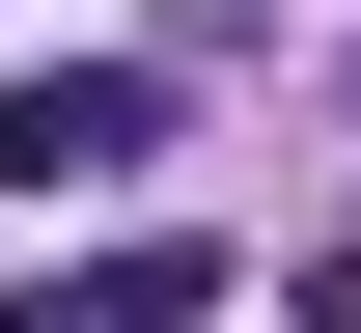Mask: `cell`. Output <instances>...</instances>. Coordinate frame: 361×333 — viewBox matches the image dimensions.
I'll return each mask as SVG.
<instances>
[{
  "mask_svg": "<svg viewBox=\"0 0 361 333\" xmlns=\"http://www.w3.org/2000/svg\"><path fill=\"white\" fill-rule=\"evenodd\" d=\"M56 306H84V333H223V250H195V222H139V250H84Z\"/></svg>",
  "mask_w": 361,
  "mask_h": 333,
  "instance_id": "7a4b0ae2",
  "label": "cell"
},
{
  "mask_svg": "<svg viewBox=\"0 0 361 333\" xmlns=\"http://www.w3.org/2000/svg\"><path fill=\"white\" fill-rule=\"evenodd\" d=\"M111 167H167V56H28V84H0V194H111Z\"/></svg>",
  "mask_w": 361,
  "mask_h": 333,
  "instance_id": "6da1fadb",
  "label": "cell"
}]
</instances>
